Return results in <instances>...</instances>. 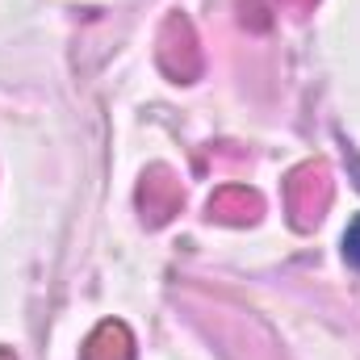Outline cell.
Masks as SVG:
<instances>
[{
  "instance_id": "6da1fadb",
  "label": "cell",
  "mask_w": 360,
  "mask_h": 360,
  "mask_svg": "<svg viewBox=\"0 0 360 360\" xmlns=\"http://www.w3.org/2000/svg\"><path fill=\"white\" fill-rule=\"evenodd\" d=\"M344 256L352 269H360V218H352V226L344 231Z\"/></svg>"
}]
</instances>
